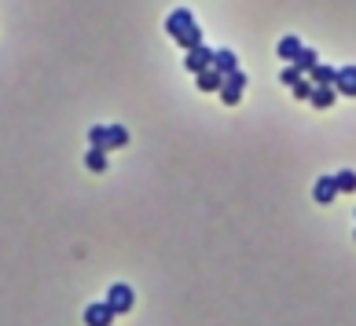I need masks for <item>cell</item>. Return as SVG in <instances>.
Instances as JSON below:
<instances>
[{"label":"cell","mask_w":356,"mask_h":326,"mask_svg":"<svg viewBox=\"0 0 356 326\" xmlns=\"http://www.w3.org/2000/svg\"><path fill=\"white\" fill-rule=\"evenodd\" d=\"M165 33H169L180 48H187V51L202 44V30H198V22H195V15L187 8H176L173 15L165 19Z\"/></svg>","instance_id":"6da1fadb"},{"label":"cell","mask_w":356,"mask_h":326,"mask_svg":"<svg viewBox=\"0 0 356 326\" xmlns=\"http://www.w3.org/2000/svg\"><path fill=\"white\" fill-rule=\"evenodd\" d=\"M107 304L114 308V316H125V311H133V304H136V293H133V286H125V282H114L110 290H107Z\"/></svg>","instance_id":"7a4b0ae2"},{"label":"cell","mask_w":356,"mask_h":326,"mask_svg":"<svg viewBox=\"0 0 356 326\" xmlns=\"http://www.w3.org/2000/svg\"><path fill=\"white\" fill-rule=\"evenodd\" d=\"M213 51L217 48H206V44H198V48H192L184 55V67L192 70V74H202V70H210L213 67Z\"/></svg>","instance_id":"3957f363"},{"label":"cell","mask_w":356,"mask_h":326,"mask_svg":"<svg viewBox=\"0 0 356 326\" xmlns=\"http://www.w3.org/2000/svg\"><path fill=\"white\" fill-rule=\"evenodd\" d=\"M114 319L118 316H114V308L107 301H96V304L85 308V326H110Z\"/></svg>","instance_id":"277c9868"},{"label":"cell","mask_w":356,"mask_h":326,"mask_svg":"<svg viewBox=\"0 0 356 326\" xmlns=\"http://www.w3.org/2000/svg\"><path fill=\"white\" fill-rule=\"evenodd\" d=\"M334 194H338V184H334V176H320L312 184V198L320 202V205H327V202H334Z\"/></svg>","instance_id":"5b68a950"},{"label":"cell","mask_w":356,"mask_h":326,"mask_svg":"<svg viewBox=\"0 0 356 326\" xmlns=\"http://www.w3.org/2000/svg\"><path fill=\"white\" fill-rule=\"evenodd\" d=\"M195 77H198V81H195V85H198V92H221V88H224V74H221V70H213V67H210V70H202V74H195Z\"/></svg>","instance_id":"8992f818"},{"label":"cell","mask_w":356,"mask_h":326,"mask_svg":"<svg viewBox=\"0 0 356 326\" xmlns=\"http://www.w3.org/2000/svg\"><path fill=\"white\" fill-rule=\"evenodd\" d=\"M334 88H338V96H356V67H341Z\"/></svg>","instance_id":"52a82bcc"},{"label":"cell","mask_w":356,"mask_h":326,"mask_svg":"<svg viewBox=\"0 0 356 326\" xmlns=\"http://www.w3.org/2000/svg\"><path fill=\"white\" fill-rule=\"evenodd\" d=\"M334 99H338V88L334 85H327V88H312V107L316 110H327V107H334Z\"/></svg>","instance_id":"ba28073f"},{"label":"cell","mask_w":356,"mask_h":326,"mask_svg":"<svg viewBox=\"0 0 356 326\" xmlns=\"http://www.w3.org/2000/svg\"><path fill=\"white\" fill-rule=\"evenodd\" d=\"M213 70H221V74H232V70H239L235 51H228V48H217V51H213Z\"/></svg>","instance_id":"9c48e42d"},{"label":"cell","mask_w":356,"mask_h":326,"mask_svg":"<svg viewBox=\"0 0 356 326\" xmlns=\"http://www.w3.org/2000/svg\"><path fill=\"white\" fill-rule=\"evenodd\" d=\"M301 41H298V37H283V41H279V59H287V62H298V55H301Z\"/></svg>","instance_id":"30bf717a"},{"label":"cell","mask_w":356,"mask_h":326,"mask_svg":"<svg viewBox=\"0 0 356 326\" xmlns=\"http://www.w3.org/2000/svg\"><path fill=\"white\" fill-rule=\"evenodd\" d=\"M309 81H312L316 88H327V85H334V81H338V70H334V67H323V62H320V67L309 74Z\"/></svg>","instance_id":"8fae6325"},{"label":"cell","mask_w":356,"mask_h":326,"mask_svg":"<svg viewBox=\"0 0 356 326\" xmlns=\"http://www.w3.org/2000/svg\"><path fill=\"white\" fill-rule=\"evenodd\" d=\"M294 67H298L301 74H312L316 67H320V55H316V48H301V55H298Z\"/></svg>","instance_id":"7c38bea8"},{"label":"cell","mask_w":356,"mask_h":326,"mask_svg":"<svg viewBox=\"0 0 356 326\" xmlns=\"http://www.w3.org/2000/svg\"><path fill=\"white\" fill-rule=\"evenodd\" d=\"M125 143H129V132L121 125H107V151H118Z\"/></svg>","instance_id":"4fadbf2b"},{"label":"cell","mask_w":356,"mask_h":326,"mask_svg":"<svg viewBox=\"0 0 356 326\" xmlns=\"http://www.w3.org/2000/svg\"><path fill=\"white\" fill-rule=\"evenodd\" d=\"M85 165L92 169V173H103V169H107V151L103 147H92V151L85 154Z\"/></svg>","instance_id":"5bb4252c"},{"label":"cell","mask_w":356,"mask_h":326,"mask_svg":"<svg viewBox=\"0 0 356 326\" xmlns=\"http://www.w3.org/2000/svg\"><path fill=\"white\" fill-rule=\"evenodd\" d=\"M334 184H338V191L353 194V191H356V173H349V169H341V173H334Z\"/></svg>","instance_id":"9a60e30c"},{"label":"cell","mask_w":356,"mask_h":326,"mask_svg":"<svg viewBox=\"0 0 356 326\" xmlns=\"http://www.w3.org/2000/svg\"><path fill=\"white\" fill-rule=\"evenodd\" d=\"M88 143L107 151V125H92V128H88Z\"/></svg>","instance_id":"2e32d148"},{"label":"cell","mask_w":356,"mask_h":326,"mask_svg":"<svg viewBox=\"0 0 356 326\" xmlns=\"http://www.w3.org/2000/svg\"><path fill=\"white\" fill-rule=\"evenodd\" d=\"M224 85H228V88H239V92H246V74H243V70L224 74Z\"/></svg>","instance_id":"e0dca14e"},{"label":"cell","mask_w":356,"mask_h":326,"mask_svg":"<svg viewBox=\"0 0 356 326\" xmlns=\"http://www.w3.org/2000/svg\"><path fill=\"white\" fill-rule=\"evenodd\" d=\"M301 77H305V74H301V70L294 67V62H287V70H283V74H279V81H283V85H290V88H294V85L301 81Z\"/></svg>","instance_id":"ac0fdd59"},{"label":"cell","mask_w":356,"mask_h":326,"mask_svg":"<svg viewBox=\"0 0 356 326\" xmlns=\"http://www.w3.org/2000/svg\"><path fill=\"white\" fill-rule=\"evenodd\" d=\"M305 77H309V74H305ZM305 77H301V81L294 85V88H290V92H294V99H312V81H305Z\"/></svg>","instance_id":"d6986e66"},{"label":"cell","mask_w":356,"mask_h":326,"mask_svg":"<svg viewBox=\"0 0 356 326\" xmlns=\"http://www.w3.org/2000/svg\"><path fill=\"white\" fill-rule=\"evenodd\" d=\"M221 99L228 103V107H235V103L243 99V92H239V88H228V85H224V88H221Z\"/></svg>","instance_id":"ffe728a7"}]
</instances>
